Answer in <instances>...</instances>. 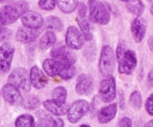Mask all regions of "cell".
Wrapping results in <instances>:
<instances>
[{"instance_id": "1", "label": "cell", "mask_w": 153, "mask_h": 127, "mask_svg": "<svg viewBox=\"0 0 153 127\" xmlns=\"http://www.w3.org/2000/svg\"><path fill=\"white\" fill-rule=\"evenodd\" d=\"M117 59L118 61V71L120 74H131L135 69L137 59L134 51L128 49L124 41L119 42L116 51Z\"/></svg>"}, {"instance_id": "2", "label": "cell", "mask_w": 153, "mask_h": 127, "mask_svg": "<svg viewBox=\"0 0 153 127\" xmlns=\"http://www.w3.org/2000/svg\"><path fill=\"white\" fill-rule=\"evenodd\" d=\"M29 8V4L26 1H12L0 8V13L2 16L5 25L16 22Z\"/></svg>"}, {"instance_id": "3", "label": "cell", "mask_w": 153, "mask_h": 127, "mask_svg": "<svg viewBox=\"0 0 153 127\" xmlns=\"http://www.w3.org/2000/svg\"><path fill=\"white\" fill-rule=\"evenodd\" d=\"M89 19L94 23L105 25L110 22V13L100 0H89Z\"/></svg>"}, {"instance_id": "4", "label": "cell", "mask_w": 153, "mask_h": 127, "mask_svg": "<svg viewBox=\"0 0 153 127\" xmlns=\"http://www.w3.org/2000/svg\"><path fill=\"white\" fill-rule=\"evenodd\" d=\"M116 67V60L111 48L108 46H103L102 48L99 62V71L102 76L111 75Z\"/></svg>"}, {"instance_id": "5", "label": "cell", "mask_w": 153, "mask_h": 127, "mask_svg": "<svg viewBox=\"0 0 153 127\" xmlns=\"http://www.w3.org/2000/svg\"><path fill=\"white\" fill-rule=\"evenodd\" d=\"M7 82L25 92L31 91V84L30 82L29 74L25 68L19 67L13 70L8 76Z\"/></svg>"}, {"instance_id": "6", "label": "cell", "mask_w": 153, "mask_h": 127, "mask_svg": "<svg viewBox=\"0 0 153 127\" xmlns=\"http://www.w3.org/2000/svg\"><path fill=\"white\" fill-rule=\"evenodd\" d=\"M99 95L103 102L111 103L115 99L117 95L116 80L111 75H108L100 83Z\"/></svg>"}, {"instance_id": "7", "label": "cell", "mask_w": 153, "mask_h": 127, "mask_svg": "<svg viewBox=\"0 0 153 127\" xmlns=\"http://www.w3.org/2000/svg\"><path fill=\"white\" fill-rule=\"evenodd\" d=\"M90 104L85 100L75 101L67 111V119L71 123H76L90 111Z\"/></svg>"}, {"instance_id": "8", "label": "cell", "mask_w": 153, "mask_h": 127, "mask_svg": "<svg viewBox=\"0 0 153 127\" xmlns=\"http://www.w3.org/2000/svg\"><path fill=\"white\" fill-rule=\"evenodd\" d=\"M52 59H56L65 65H73L76 62V56L73 51L67 46H55L50 51Z\"/></svg>"}, {"instance_id": "9", "label": "cell", "mask_w": 153, "mask_h": 127, "mask_svg": "<svg viewBox=\"0 0 153 127\" xmlns=\"http://www.w3.org/2000/svg\"><path fill=\"white\" fill-rule=\"evenodd\" d=\"M14 46L10 43H4L0 46V74H4L10 71L14 54Z\"/></svg>"}, {"instance_id": "10", "label": "cell", "mask_w": 153, "mask_h": 127, "mask_svg": "<svg viewBox=\"0 0 153 127\" xmlns=\"http://www.w3.org/2000/svg\"><path fill=\"white\" fill-rule=\"evenodd\" d=\"M1 95L4 101L13 106H23L24 99L20 91L11 83H7L1 89Z\"/></svg>"}, {"instance_id": "11", "label": "cell", "mask_w": 153, "mask_h": 127, "mask_svg": "<svg viewBox=\"0 0 153 127\" xmlns=\"http://www.w3.org/2000/svg\"><path fill=\"white\" fill-rule=\"evenodd\" d=\"M84 37L77 27L70 25L66 33V44L72 50H79L84 46Z\"/></svg>"}, {"instance_id": "12", "label": "cell", "mask_w": 153, "mask_h": 127, "mask_svg": "<svg viewBox=\"0 0 153 127\" xmlns=\"http://www.w3.org/2000/svg\"><path fill=\"white\" fill-rule=\"evenodd\" d=\"M20 19L23 26L31 29H39L44 23V19L41 15L33 10H27Z\"/></svg>"}, {"instance_id": "13", "label": "cell", "mask_w": 153, "mask_h": 127, "mask_svg": "<svg viewBox=\"0 0 153 127\" xmlns=\"http://www.w3.org/2000/svg\"><path fill=\"white\" fill-rule=\"evenodd\" d=\"M94 80L88 74H81L76 80V91L79 95H88L92 92Z\"/></svg>"}, {"instance_id": "14", "label": "cell", "mask_w": 153, "mask_h": 127, "mask_svg": "<svg viewBox=\"0 0 153 127\" xmlns=\"http://www.w3.org/2000/svg\"><path fill=\"white\" fill-rule=\"evenodd\" d=\"M131 31L134 41L140 43L143 41L146 31V21L141 16H137L132 22Z\"/></svg>"}, {"instance_id": "15", "label": "cell", "mask_w": 153, "mask_h": 127, "mask_svg": "<svg viewBox=\"0 0 153 127\" xmlns=\"http://www.w3.org/2000/svg\"><path fill=\"white\" fill-rule=\"evenodd\" d=\"M39 29H31L23 26L19 28L16 33V40L20 43L28 44L34 42L40 36Z\"/></svg>"}, {"instance_id": "16", "label": "cell", "mask_w": 153, "mask_h": 127, "mask_svg": "<svg viewBox=\"0 0 153 127\" xmlns=\"http://www.w3.org/2000/svg\"><path fill=\"white\" fill-rule=\"evenodd\" d=\"M29 77L31 84L37 89H43L48 83V77L37 65H34L31 68Z\"/></svg>"}, {"instance_id": "17", "label": "cell", "mask_w": 153, "mask_h": 127, "mask_svg": "<svg viewBox=\"0 0 153 127\" xmlns=\"http://www.w3.org/2000/svg\"><path fill=\"white\" fill-rule=\"evenodd\" d=\"M67 65L54 59H46L43 62L45 72L50 77L59 76Z\"/></svg>"}, {"instance_id": "18", "label": "cell", "mask_w": 153, "mask_h": 127, "mask_svg": "<svg viewBox=\"0 0 153 127\" xmlns=\"http://www.w3.org/2000/svg\"><path fill=\"white\" fill-rule=\"evenodd\" d=\"M117 112V104L114 103L107 106L103 107L98 113V120L101 123H108L111 121Z\"/></svg>"}, {"instance_id": "19", "label": "cell", "mask_w": 153, "mask_h": 127, "mask_svg": "<svg viewBox=\"0 0 153 127\" xmlns=\"http://www.w3.org/2000/svg\"><path fill=\"white\" fill-rule=\"evenodd\" d=\"M43 106L46 111L55 116H61L67 114L68 111V105L64 104L63 106H58L52 100H47L43 102Z\"/></svg>"}, {"instance_id": "20", "label": "cell", "mask_w": 153, "mask_h": 127, "mask_svg": "<svg viewBox=\"0 0 153 127\" xmlns=\"http://www.w3.org/2000/svg\"><path fill=\"white\" fill-rule=\"evenodd\" d=\"M125 1L128 10L132 14L137 16H140L144 12L145 6L141 0H120Z\"/></svg>"}, {"instance_id": "21", "label": "cell", "mask_w": 153, "mask_h": 127, "mask_svg": "<svg viewBox=\"0 0 153 127\" xmlns=\"http://www.w3.org/2000/svg\"><path fill=\"white\" fill-rule=\"evenodd\" d=\"M56 42V36L53 31L45 33L39 42V47L42 50H47L52 47Z\"/></svg>"}, {"instance_id": "22", "label": "cell", "mask_w": 153, "mask_h": 127, "mask_svg": "<svg viewBox=\"0 0 153 127\" xmlns=\"http://www.w3.org/2000/svg\"><path fill=\"white\" fill-rule=\"evenodd\" d=\"M37 116L40 119H44L46 120L49 125H51L52 127H64V123L62 119L57 117L56 116L52 114L45 112L44 111H39L37 113Z\"/></svg>"}, {"instance_id": "23", "label": "cell", "mask_w": 153, "mask_h": 127, "mask_svg": "<svg viewBox=\"0 0 153 127\" xmlns=\"http://www.w3.org/2000/svg\"><path fill=\"white\" fill-rule=\"evenodd\" d=\"M67 96V89L63 86H58L52 91V101L58 106H63L64 104H65Z\"/></svg>"}, {"instance_id": "24", "label": "cell", "mask_w": 153, "mask_h": 127, "mask_svg": "<svg viewBox=\"0 0 153 127\" xmlns=\"http://www.w3.org/2000/svg\"><path fill=\"white\" fill-rule=\"evenodd\" d=\"M43 25H45L46 28L52 31H61L64 28V25L59 17L56 16H48L44 21Z\"/></svg>"}, {"instance_id": "25", "label": "cell", "mask_w": 153, "mask_h": 127, "mask_svg": "<svg viewBox=\"0 0 153 127\" xmlns=\"http://www.w3.org/2000/svg\"><path fill=\"white\" fill-rule=\"evenodd\" d=\"M56 3L60 10L64 13H71L77 7L78 0H56Z\"/></svg>"}, {"instance_id": "26", "label": "cell", "mask_w": 153, "mask_h": 127, "mask_svg": "<svg viewBox=\"0 0 153 127\" xmlns=\"http://www.w3.org/2000/svg\"><path fill=\"white\" fill-rule=\"evenodd\" d=\"M78 24L80 28L81 32H82V35H83L84 38L88 41H91L93 40V34L91 33V27H90L89 22L85 18H79L78 19Z\"/></svg>"}, {"instance_id": "27", "label": "cell", "mask_w": 153, "mask_h": 127, "mask_svg": "<svg viewBox=\"0 0 153 127\" xmlns=\"http://www.w3.org/2000/svg\"><path fill=\"white\" fill-rule=\"evenodd\" d=\"M34 118L31 115L24 114L19 116L15 121V127H32Z\"/></svg>"}, {"instance_id": "28", "label": "cell", "mask_w": 153, "mask_h": 127, "mask_svg": "<svg viewBox=\"0 0 153 127\" xmlns=\"http://www.w3.org/2000/svg\"><path fill=\"white\" fill-rule=\"evenodd\" d=\"M40 106V101L35 96H28L24 101L23 107L28 110H35Z\"/></svg>"}, {"instance_id": "29", "label": "cell", "mask_w": 153, "mask_h": 127, "mask_svg": "<svg viewBox=\"0 0 153 127\" xmlns=\"http://www.w3.org/2000/svg\"><path fill=\"white\" fill-rule=\"evenodd\" d=\"M129 103L131 107L136 110H138L141 108L142 106V96L139 91L136 90L131 93L130 96Z\"/></svg>"}, {"instance_id": "30", "label": "cell", "mask_w": 153, "mask_h": 127, "mask_svg": "<svg viewBox=\"0 0 153 127\" xmlns=\"http://www.w3.org/2000/svg\"><path fill=\"white\" fill-rule=\"evenodd\" d=\"M77 74V69L73 65H67L62 72L60 74L59 77L63 80H70L73 78Z\"/></svg>"}, {"instance_id": "31", "label": "cell", "mask_w": 153, "mask_h": 127, "mask_svg": "<svg viewBox=\"0 0 153 127\" xmlns=\"http://www.w3.org/2000/svg\"><path fill=\"white\" fill-rule=\"evenodd\" d=\"M56 4V0H40L39 1V7L44 10H54Z\"/></svg>"}, {"instance_id": "32", "label": "cell", "mask_w": 153, "mask_h": 127, "mask_svg": "<svg viewBox=\"0 0 153 127\" xmlns=\"http://www.w3.org/2000/svg\"><path fill=\"white\" fill-rule=\"evenodd\" d=\"M145 109L149 115L153 116V93L149 95L145 104Z\"/></svg>"}, {"instance_id": "33", "label": "cell", "mask_w": 153, "mask_h": 127, "mask_svg": "<svg viewBox=\"0 0 153 127\" xmlns=\"http://www.w3.org/2000/svg\"><path fill=\"white\" fill-rule=\"evenodd\" d=\"M78 13L80 18H85L88 13V7L84 2H79L78 4Z\"/></svg>"}, {"instance_id": "34", "label": "cell", "mask_w": 153, "mask_h": 127, "mask_svg": "<svg viewBox=\"0 0 153 127\" xmlns=\"http://www.w3.org/2000/svg\"><path fill=\"white\" fill-rule=\"evenodd\" d=\"M117 127H132L131 119L128 117H123L120 120Z\"/></svg>"}, {"instance_id": "35", "label": "cell", "mask_w": 153, "mask_h": 127, "mask_svg": "<svg viewBox=\"0 0 153 127\" xmlns=\"http://www.w3.org/2000/svg\"><path fill=\"white\" fill-rule=\"evenodd\" d=\"M10 35H11V31L7 28H4L0 33V42L7 40Z\"/></svg>"}, {"instance_id": "36", "label": "cell", "mask_w": 153, "mask_h": 127, "mask_svg": "<svg viewBox=\"0 0 153 127\" xmlns=\"http://www.w3.org/2000/svg\"><path fill=\"white\" fill-rule=\"evenodd\" d=\"M32 127H50V125L44 119H40L35 123H34Z\"/></svg>"}, {"instance_id": "37", "label": "cell", "mask_w": 153, "mask_h": 127, "mask_svg": "<svg viewBox=\"0 0 153 127\" xmlns=\"http://www.w3.org/2000/svg\"><path fill=\"white\" fill-rule=\"evenodd\" d=\"M119 105L122 109H125V98H124V95L123 92H121L120 95V98H119Z\"/></svg>"}, {"instance_id": "38", "label": "cell", "mask_w": 153, "mask_h": 127, "mask_svg": "<svg viewBox=\"0 0 153 127\" xmlns=\"http://www.w3.org/2000/svg\"><path fill=\"white\" fill-rule=\"evenodd\" d=\"M148 82L150 86H153V70L149 72V76H148Z\"/></svg>"}, {"instance_id": "39", "label": "cell", "mask_w": 153, "mask_h": 127, "mask_svg": "<svg viewBox=\"0 0 153 127\" xmlns=\"http://www.w3.org/2000/svg\"><path fill=\"white\" fill-rule=\"evenodd\" d=\"M148 45H149V48L152 51H153V36L150 37L148 40Z\"/></svg>"}, {"instance_id": "40", "label": "cell", "mask_w": 153, "mask_h": 127, "mask_svg": "<svg viewBox=\"0 0 153 127\" xmlns=\"http://www.w3.org/2000/svg\"><path fill=\"white\" fill-rule=\"evenodd\" d=\"M4 21H3L2 19V16H1V13H0V33L1 32L3 29L4 28Z\"/></svg>"}, {"instance_id": "41", "label": "cell", "mask_w": 153, "mask_h": 127, "mask_svg": "<svg viewBox=\"0 0 153 127\" xmlns=\"http://www.w3.org/2000/svg\"><path fill=\"white\" fill-rule=\"evenodd\" d=\"M143 127H153V120H149Z\"/></svg>"}, {"instance_id": "42", "label": "cell", "mask_w": 153, "mask_h": 127, "mask_svg": "<svg viewBox=\"0 0 153 127\" xmlns=\"http://www.w3.org/2000/svg\"><path fill=\"white\" fill-rule=\"evenodd\" d=\"M16 0H0V4H5V3H10Z\"/></svg>"}, {"instance_id": "43", "label": "cell", "mask_w": 153, "mask_h": 127, "mask_svg": "<svg viewBox=\"0 0 153 127\" xmlns=\"http://www.w3.org/2000/svg\"><path fill=\"white\" fill-rule=\"evenodd\" d=\"M79 127H91V126H88V125H85V124H84V125H81V126H79Z\"/></svg>"}, {"instance_id": "44", "label": "cell", "mask_w": 153, "mask_h": 127, "mask_svg": "<svg viewBox=\"0 0 153 127\" xmlns=\"http://www.w3.org/2000/svg\"><path fill=\"white\" fill-rule=\"evenodd\" d=\"M150 11H151V13H152V16H153V5H152V7H151V9H150Z\"/></svg>"}]
</instances>
